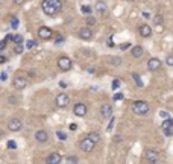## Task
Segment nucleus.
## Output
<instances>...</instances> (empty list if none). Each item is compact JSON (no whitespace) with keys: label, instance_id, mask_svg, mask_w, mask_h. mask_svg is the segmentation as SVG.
I'll use <instances>...</instances> for the list:
<instances>
[{"label":"nucleus","instance_id":"f257e3e1","mask_svg":"<svg viewBox=\"0 0 173 164\" xmlns=\"http://www.w3.org/2000/svg\"><path fill=\"white\" fill-rule=\"evenodd\" d=\"M41 9L46 15L55 17L61 12L62 9V2L61 0H43L41 2Z\"/></svg>","mask_w":173,"mask_h":164},{"label":"nucleus","instance_id":"f03ea898","mask_svg":"<svg viewBox=\"0 0 173 164\" xmlns=\"http://www.w3.org/2000/svg\"><path fill=\"white\" fill-rule=\"evenodd\" d=\"M149 110H150V106H149L147 102H144V100H135V102L132 103V111H134V114H137V116H144V114H147Z\"/></svg>","mask_w":173,"mask_h":164},{"label":"nucleus","instance_id":"7ed1b4c3","mask_svg":"<svg viewBox=\"0 0 173 164\" xmlns=\"http://www.w3.org/2000/svg\"><path fill=\"white\" fill-rule=\"evenodd\" d=\"M58 67L62 71H69V70H72L73 62H72V59L69 56H61V58H58Z\"/></svg>","mask_w":173,"mask_h":164},{"label":"nucleus","instance_id":"20e7f679","mask_svg":"<svg viewBox=\"0 0 173 164\" xmlns=\"http://www.w3.org/2000/svg\"><path fill=\"white\" fill-rule=\"evenodd\" d=\"M79 147H81L84 152H91V150L96 147V143H94V141H91L88 137H85L84 140L79 141Z\"/></svg>","mask_w":173,"mask_h":164},{"label":"nucleus","instance_id":"39448f33","mask_svg":"<svg viewBox=\"0 0 173 164\" xmlns=\"http://www.w3.org/2000/svg\"><path fill=\"white\" fill-rule=\"evenodd\" d=\"M77 35H79V38H82V40H85V41H90V40L93 38V30H91V27L84 26V27H81V29L77 30Z\"/></svg>","mask_w":173,"mask_h":164},{"label":"nucleus","instance_id":"423d86ee","mask_svg":"<svg viewBox=\"0 0 173 164\" xmlns=\"http://www.w3.org/2000/svg\"><path fill=\"white\" fill-rule=\"evenodd\" d=\"M69 102H70V97L65 93L58 94L56 99H55V103H56V106H59V108H65V106L69 105Z\"/></svg>","mask_w":173,"mask_h":164},{"label":"nucleus","instance_id":"0eeeda50","mask_svg":"<svg viewBox=\"0 0 173 164\" xmlns=\"http://www.w3.org/2000/svg\"><path fill=\"white\" fill-rule=\"evenodd\" d=\"M22 122L18 120V118H11L9 122H8V129L11 131V132H18L20 129H22Z\"/></svg>","mask_w":173,"mask_h":164},{"label":"nucleus","instance_id":"6e6552de","mask_svg":"<svg viewBox=\"0 0 173 164\" xmlns=\"http://www.w3.org/2000/svg\"><path fill=\"white\" fill-rule=\"evenodd\" d=\"M52 35H53V30H52L50 27L43 26V27H40V29H38V37H40L41 40H50V38H52Z\"/></svg>","mask_w":173,"mask_h":164},{"label":"nucleus","instance_id":"1a4fd4ad","mask_svg":"<svg viewBox=\"0 0 173 164\" xmlns=\"http://www.w3.org/2000/svg\"><path fill=\"white\" fill-rule=\"evenodd\" d=\"M73 114L77 117H84L87 114V105L85 103H76L73 106Z\"/></svg>","mask_w":173,"mask_h":164},{"label":"nucleus","instance_id":"9d476101","mask_svg":"<svg viewBox=\"0 0 173 164\" xmlns=\"http://www.w3.org/2000/svg\"><path fill=\"white\" fill-rule=\"evenodd\" d=\"M161 66H163V62L158 59V58H150L147 61V69L150 71H156L161 69Z\"/></svg>","mask_w":173,"mask_h":164},{"label":"nucleus","instance_id":"9b49d317","mask_svg":"<svg viewBox=\"0 0 173 164\" xmlns=\"http://www.w3.org/2000/svg\"><path fill=\"white\" fill-rule=\"evenodd\" d=\"M35 140L38 141V143H47V140H49V134H47V131H44V129H38V131L35 132Z\"/></svg>","mask_w":173,"mask_h":164},{"label":"nucleus","instance_id":"f8f14e48","mask_svg":"<svg viewBox=\"0 0 173 164\" xmlns=\"http://www.w3.org/2000/svg\"><path fill=\"white\" fill-rule=\"evenodd\" d=\"M12 85H14V88H15V90H25L26 85H27V81H26L25 78H20V76H17V78L14 79Z\"/></svg>","mask_w":173,"mask_h":164},{"label":"nucleus","instance_id":"ddd939ff","mask_svg":"<svg viewBox=\"0 0 173 164\" xmlns=\"http://www.w3.org/2000/svg\"><path fill=\"white\" fill-rule=\"evenodd\" d=\"M138 34L143 37V38H147L152 35V27L149 26V24H140V27H138Z\"/></svg>","mask_w":173,"mask_h":164},{"label":"nucleus","instance_id":"4468645a","mask_svg":"<svg viewBox=\"0 0 173 164\" xmlns=\"http://www.w3.org/2000/svg\"><path fill=\"white\" fill-rule=\"evenodd\" d=\"M61 161H62V157H61V154H58V152L50 154L49 157L46 158V163H49V164H59Z\"/></svg>","mask_w":173,"mask_h":164},{"label":"nucleus","instance_id":"2eb2a0df","mask_svg":"<svg viewBox=\"0 0 173 164\" xmlns=\"http://www.w3.org/2000/svg\"><path fill=\"white\" fill-rule=\"evenodd\" d=\"M100 114H102V117L103 118L111 117V116H112V106H111L109 103L102 105V106H100Z\"/></svg>","mask_w":173,"mask_h":164},{"label":"nucleus","instance_id":"dca6fc26","mask_svg":"<svg viewBox=\"0 0 173 164\" xmlns=\"http://www.w3.org/2000/svg\"><path fill=\"white\" fill-rule=\"evenodd\" d=\"M144 157H146V160H147L149 163H156V161H158V157H159V154H158L156 150L147 149V150H146V154H144Z\"/></svg>","mask_w":173,"mask_h":164},{"label":"nucleus","instance_id":"f3484780","mask_svg":"<svg viewBox=\"0 0 173 164\" xmlns=\"http://www.w3.org/2000/svg\"><path fill=\"white\" fill-rule=\"evenodd\" d=\"M163 129H164V134L166 135H172V129H173V120L172 118H166L163 122Z\"/></svg>","mask_w":173,"mask_h":164},{"label":"nucleus","instance_id":"a211bd4d","mask_svg":"<svg viewBox=\"0 0 173 164\" xmlns=\"http://www.w3.org/2000/svg\"><path fill=\"white\" fill-rule=\"evenodd\" d=\"M93 9H94L97 14H100V15H105V14H106V11H108V9H106V3H105V2H102V0H99V2L94 5V8H93Z\"/></svg>","mask_w":173,"mask_h":164},{"label":"nucleus","instance_id":"6ab92c4d","mask_svg":"<svg viewBox=\"0 0 173 164\" xmlns=\"http://www.w3.org/2000/svg\"><path fill=\"white\" fill-rule=\"evenodd\" d=\"M131 53H132L134 58H141L143 53H144V50H143V47L141 46H134L132 47V50H131Z\"/></svg>","mask_w":173,"mask_h":164},{"label":"nucleus","instance_id":"aec40b11","mask_svg":"<svg viewBox=\"0 0 173 164\" xmlns=\"http://www.w3.org/2000/svg\"><path fill=\"white\" fill-rule=\"evenodd\" d=\"M87 137H88V138H90L91 141H94L96 144H97V143L100 141V135L97 134V132H94V131H91V132H90V134H88Z\"/></svg>","mask_w":173,"mask_h":164},{"label":"nucleus","instance_id":"412c9836","mask_svg":"<svg viewBox=\"0 0 173 164\" xmlns=\"http://www.w3.org/2000/svg\"><path fill=\"white\" fill-rule=\"evenodd\" d=\"M108 61L112 66H120L122 64V58H119V56H108Z\"/></svg>","mask_w":173,"mask_h":164},{"label":"nucleus","instance_id":"4be33fe9","mask_svg":"<svg viewBox=\"0 0 173 164\" xmlns=\"http://www.w3.org/2000/svg\"><path fill=\"white\" fill-rule=\"evenodd\" d=\"M85 24H87L88 27L94 26V24H96V18H94V17H91V14H90V15H88V17L85 18Z\"/></svg>","mask_w":173,"mask_h":164},{"label":"nucleus","instance_id":"5701e85b","mask_svg":"<svg viewBox=\"0 0 173 164\" xmlns=\"http://www.w3.org/2000/svg\"><path fill=\"white\" fill-rule=\"evenodd\" d=\"M81 11H82V12H84L85 15H90V14L93 12V8H91L90 5H84V6L81 8Z\"/></svg>","mask_w":173,"mask_h":164},{"label":"nucleus","instance_id":"b1692460","mask_svg":"<svg viewBox=\"0 0 173 164\" xmlns=\"http://www.w3.org/2000/svg\"><path fill=\"white\" fill-rule=\"evenodd\" d=\"M11 40H12L15 44H22V43H23V35H18V34H17V35H12Z\"/></svg>","mask_w":173,"mask_h":164},{"label":"nucleus","instance_id":"393cba45","mask_svg":"<svg viewBox=\"0 0 173 164\" xmlns=\"http://www.w3.org/2000/svg\"><path fill=\"white\" fill-rule=\"evenodd\" d=\"M153 23L156 24V26H161V24H163V15H159V14L155 15V17H153Z\"/></svg>","mask_w":173,"mask_h":164},{"label":"nucleus","instance_id":"a878e982","mask_svg":"<svg viewBox=\"0 0 173 164\" xmlns=\"http://www.w3.org/2000/svg\"><path fill=\"white\" fill-rule=\"evenodd\" d=\"M132 76H134V79H135V84H137L138 87H143V81H141V78H140L137 73H134Z\"/></svg>","mask_w":173,"mask_h":164},{"label":"nucleus","instance_id":"bb28decb","mask_svg":"<svg viewBox=\"0 0 173 164\" xmlns=\"http://www.w3.org/2000/svg\"><path fill=\"white\" fill-rule=\"evenodd\" d=\"M11 27H12V29H17V27H18V18H17V17H12V20H11Z\"/></svg>","mask_w":173,"mask_h":164},{"label":"nucleus","instance_id":"cd10ccee","mask_svg":"<svg viewBox=\"0 0 173 164\" xmlns=\"http://www.w3.org/2000/svg\"><path fill=\"white\" fill-rule=\"evenodd\" d=\"M23 50H25V47L22 46V44H17L15 49H14V52L17 53V55H20V53H23Z\"/></svg>","mask_w":173,"mask_h":164},{"label":"nucleus","instance_id":"c85d7f7f","mask_svg":"<svg viewBox=\"0 0 173 164\" xmlns=\"http://www.w3.org/2000/svg\"><path fill=\"white\" fill-rule=\"evenodd\" d=\"M64 41V37L61 34H56V40H55V44H61Z\"/></svg>","mask_w":173,"mask_h":164},{"label":"nucleus","instance_id":"c756f323","mask_svg":"<svg viewBox=\"0 0 173 164\" xmlns=\"http://www.w3.org/2000/svg\"><path fill=\"white\" fill-rule=\"evenodd\" d=\"M35 46H37V41H33V40H29V41L26 43V47H27V49H33Z\"/></svg>","mask_w":173,"mask_h":164},{"label":"nucleus","instance_id":"7c9ffc66","mask_svg":"<svg viewBox=\"0 0 173 164\" xmlns=\"http://www.w3.org/2000/svg\"><path fill=\"white\" fill-rule=\"evenodd\" d=\"M166 64L170 66V67H173V55H169V56L166 58Z\"/></svg>","mask_w":173,"mask_h":164},{"label":"nucleus","instance_id":"2f4dec72","mask_svg":"<svg viewBox=\"0 0 173 164\" xmlns=\"http://www.w3.org/2000/svg\"><path fill=\"white\" fill-rule=\"evenodd\" d=\"M120 87V79H114L112 81V90H117Z\"/></svg>","mask_w":173,"mask_h":164},{"label":"nucleus","instance_id":"473e14b6","mask_svg":"<svg viewBox=\"0 0 173 164\" xmlns=\"http://www.w3.org/2000/svg\"><path fill=\"white\" fill-rule=\"evenodd\" d=\"M131 46H132L131 43H122V44H120V49H122V50H128Z\"/></svg>","mask_w":173,"mask_h":164},{"label":"nucleus","instance_id":"72a5a7b5","mask_svg":"<svg viewBox=\"0 0 173 164\" xmlns=\"http://www.w3.org/2000/svg\"><path fill=\"white\" fill-rule=\"evenodd\" d=\"M8 147H9V149H15V147H17L15 141H14V140H9V141H8Z\"/></svg>","mask_w":173,"mask_h":164},{"label":"nucleus","instance_id":"f704fd0d","mask_svg":"<svg viewBox=\"0 0 173 164\" xmlns=\"http://www.w3.org/2000/svg\"><path fill=\"white\" fill-rule=\"evenodd\" d=\"M67 163H79V158H76V157H69V158H67Z\"/></svg>","mask_w":173,"mask_h":164},{"label":"nucleus","instance_id":"c9c22d12","mask_svg":"<svg viewBox=\"0 0 173 164\" xmlns=\"http://www.w3.org/2000/svg\"><path fill=\"white\" fill-rule=\"evenodd\" d=\"M114 100H122L123 99V94L122 93H117V94H114V97H112Z\"/></svg>","mask_w":173,"mask_h":164},{"label":"nucleus","instance_id":"e433bc0d","mask_svg":"<svg viewBox=\"0 0 173 164\" xmlns=\"http://www.w3.org/2000/svg\"><path fill=\"white\" fill-rule=\"evenodd\" d=\"M6 43H8V41H6V40H3V41H0V52H2V50H5V49H6Z\"/></svg>","mask_w":173,"mask_h":164},{"label":"nucleus","instance_id":"4c0bfd02","mask_svg":"<svg viewBox=\"0 0 173 164\" xmlns=\"http://www.w3.org/2000/svg\"><path fill=\"white\" fill-rule=\"evenodd\" d=\"M56 134H58V137H59V138H61V140H65V138H67V135H65V134H64V132H61V131H58V132H56Z\"/></svg>","mask_w":173,"mask_h":164},{"label":"nucleus","instance_id":"58836bf2","mask_svg":"<svg viewBox=\"0 0 173 164\" xmlns=\"http://www.w3.org/2000/svg\"><path fill=\"white\" fill-rule=\"evenodd\" d=\"M6 61H8V58L3 56V55H0V64H3V62H6Z\"/></svg>","mask_w":173,"mask_h":164},{"label":"nucleus","instance_id":"ea45409f","mask_svg":"<svg viewBox=\"0 0 173 164\" xmlns=\"http://www.w3.org/2000/svg\"><path fill=\"white\" fill-rule=\"evenodd\" d=\"M12 2H14L15 5H18V6H20V5H23V3H25L26 0H12Z\"/></svg>","mask_w":173,"mask_h":164},{"label":"nucleus","instance_id":"a19ab883","mask_svg":"<svg viewBox=\"0 0 173 164\" xmlns=\"http://www.w3.org/2000/svg\"><path fill=\"white\" fill-rule=\"evenodd\" d=\"M159 116H161L163 118H167V117H169V114H167V113H164V111H161V113H159Z\"/></svg>","mask_w":173,"mask_h":164},{"label":"nucleus","instance_id":"79ce46f5","mask_svg":"<svg viewBox=\"0 0 173 164\" xmlns=\"http://www.w3.org/2000/svg\"><path fill=\"white\" fill-rule=\"evenodd\" d=\"M6 78H8V76H6V73H2V74H0V79H2V81H5Z\"/></svg>","mask_w":173,"mask_h":164},{"label":"nucleus","instance_id":"37998d69","mask_svg":"<svg viewBox=\"0 0 173 164\" xmlns=\"http://www.w3.org/2000/svg\"><path fill=\"white\" fill-rule=\"evenodd\" d=\"M112 125H114V118H112V120H111V123H109V125H108V131H109V129H111V128H112Z\"/></svg>","mask_w":173,"mask_h":164},{"label":"nucleus","instance_id":"c03bdc74","mask_svg":"<svg viewBox=\"0 0 173 164\" xmlns=\"http://www.w3.org/2000/svg\"><path fill=\"white\" fill-rule=\"evenodd\" d=\"M59 85H61V87H62V88H65V87H67V84H65V82H64V81H61V84H59Z\"/></svg>","mask_w":173,"mask_h":164},{"label":"nucleus","instance_id":"a18cd8bd","mask_svg":"<svg viewBox=\"0 0 173 164\" xmlns=\"http://www.w3.org/2000/svg\"><path fill=\"white\" fill-rule=\"evenodd\" d=\"M124 2H131V0H124Z\"/></svg>","mask_w":173,"mask_h":164},{"label":"nucleus","instance_id":"49530a36","mask_svg":"<svg viewBox=\"0 0 173 164\" xmlns=\"http://www.w3.org/2000/svg\"><path fill=\"white\" fill-rule=\"evenodd\" d=\"M172 135H173V129H172Z\"/></svg>","mask_w":173,"mask_h":164},{"label":"nucleus","instance_id":"de8ad7c7","mask_svg":"<svg viewBox=\"0 0 173 164\" xmlns=\"http://www.w3.org/2000/svg\"><path fill=\"white\" fill-rule=\"evenodd\" d=\"M2 2H3V0H0V3H2Z\"/></svg>","mask_w":173,"mask_h":164}]
</instances>
